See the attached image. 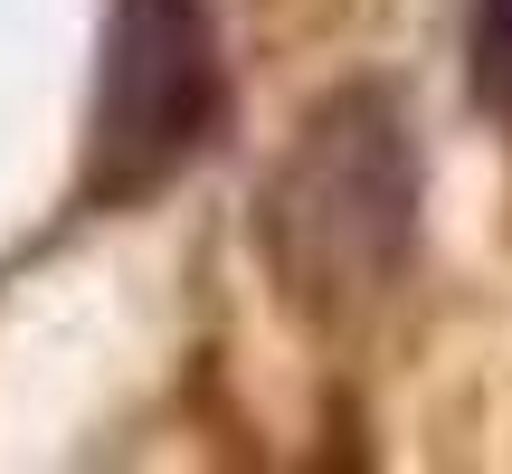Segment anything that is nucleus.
I'll list each match as a JSON object with an SVG mask.
<instances>
[{"label": "nucleus", "instance_id": "f257e3e1", "mask_svg": "<svg viewBox=\"0 0 512 474\" xmlns=\"http://www.w3.org/2000/svg\"><path fill=\"white\" fill-rule=\"evenodd\" d=\"M418 237V152L380 86H351L294 133L266 181V256L294 304H351L408 266Z\"/></svg>", "mask_w": 512, "mask_h": 474}, {"label": "nucleus", "instance_id": "f03ea898", "mask_svg": "<svg viewBox=\"0 0 512 474\" xmlns=\"http://www.w3.org/2000/svg\"><path fill=\"white\" fill-rule=\"evenodd\" d=\"M228 124V57L209 0H114L86 133V200H143L190 171Z\"/></svg>", "mask_w": 512, "mask_h": 474}, {"label": "nucleus", "instance_id": "7ed1b4c3", "mask_svg": "<svg viewBox=\"0 0 512 474\" xmlns=\"http://www.w3.org/2000/svg\"><path fill=\"white\" fill-rule=\"evenodd\" d=\"M465 67H475V105L512 133V0H465Z\"/></svg>", "mask_w": 512, "mask_h": 474}]
</instances>
